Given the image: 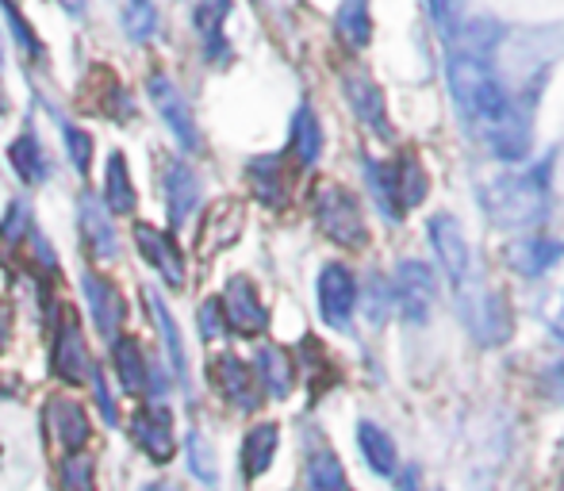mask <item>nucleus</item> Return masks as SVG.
Segmentation results:
<instances>
[{"label": "nucleus", "instance_id": "nucleus-1", "mask_svg": "<svg viewBox=\"0 0 564 491\" xmlns=\"http://www.w3.org/2000/svg\"><path fill=\"white\" fill-rule=\"evenodd\" d=\"M449 89H453V97H457L460 112L468 116V123L480 131V139L488 142L503 162H519V157L527 154L530 127L484 62L468 58V54L453 58L449 62Z\"/></svg>", "mask_w": 564, "mask_h": 491}, {"label": "nucleus", "instance_id": "nucleus-2", "mask_svg": "<svg viewBox=\"0 0 564 491\" xmlns=\"http://www.w3.org/2000/svg\"><path fill=\"white\" fill-rule=\"evenodd\" d=\"M480 204L488 219L503 231H522L538 223L545 211V181L542 173H519V177H496L480 188Z\"/></svg>", "mask_w": 564, "mask_h": 491}, {"label": "nucleus", "instance_id": "nucleus-3", "mask_svg": "<svg viewBox=\"0 0 564 491\" xmlns=\"http://www.w3.org/2000/svg\"><path fill=\"white\" fill-rule=\"evenodd\" d=\"M315 219H319L323 234L330 242L346 246V250H361L369 242V227H365L361 204L354 193H346L341 185H327L315 196Z\"/></svg>", "mask_w": 564, "mask_h": 491}, {"label": "nucleus", "instance_id": "nucleus-4", "mask_svg": "<svg viewBox=\"0 0 564 491\" xmlns=\"http://www.w3.org/2000/svg\"><path fill=\"white\" fill-rule=\"evenodd\" d=\"M395 304H400L403 319L408 323H426L434 312V299H438V288H434V273L423 265V261H403L395 269Z\"/></svg>", "mask_w": 564, "mask_h": 491}, {"label": "nucleus", "instance_id": "nucleus-5", "mask_svg": "<svg viewBox=\"0 0 564 491\" xmlns=\"http://www.w3.org/2000/svg\"><path fill=\"white\" fill-rule=\"evenodd\" d=\"M147 89H150V100H154L158 116H162L165 127L173 131V139H177L185 150L200 146V134H196V120H193V112H188V105H185V97H181L177 85H173L165 74H154L147 81Z\"/></svg>", "mask_w": 564, "mask_h": 491}, {"label": "nucleus", "instance_id": "nucleus-6", "mask_svg": "<svg viewBox=\"0 0 564 491\" xmlns=\"http://www.w3.org/2000/svg\"><path fill=\"white\" fill-rule=\"evenodd\" d=\"M219 307H224V319L238 330V335H246V338L261 335V330L269 327L265 304H261L258 288H253V284L246 281V276H230L224 299H219Z\"/></svg>", "mask_w": 564, "mask_h": 491}, {"label": "nucleus", "instance_id": "nucleus-7", "mask_svg": "<svg viewBox=\"0 0 564 491\" xmlns=\"http://www.w3.org/2000/svg\"><path fill=\"white\" fill-rule=\"evenodd\" d=\"M431 242L438 250L442 265H446L449 281L457 288H465L468 276H473V253H468V242H465V231L453 216H434L431 219Z\"/></svg>", "mask_w": 564, "mask_h": 491}, {"label": "nucleus", "instance_id": "nucleus-8", "mask_svg": "<svg viewBox=\"0 0 564 491\" xmlns=\"http://www.w3.org/2000/svg\"><path fill=\"white\" fill-rule=\"evenodd\" d=\"M82 288H85V299H89V312H93L97 330L108 338V342H116L119 327H123V319H127V304H123V296H119V288L100 273H85Z\"/></svg>", "mask_w": 564, "mask_h": 491}, {"label": "nucleus", "instance_id": "nucleus-9", "mask_svg": "<svg viewBox=\"0 0 564 491\" xmlns=\"http://www.w3.org/2000/svg\"><path fill=\"white\" fill-rule=\"evenodd\" d=\"M341 89H346L349 108L357 112V120L369 127L377 139H388L392 134V123H388V105H384V92L377 89V81L365 74H346L341 77Z\"/></svg>", "mask_w": 564, "mask_h": 491}, {"label": "nucleus", "instance_id": "nucleus-10", "mask_svg": "<svg viewBox=\"0 0 564 491\" xmlns=\"http://www.w3.org/2000/svg\"><path fill=\"white\" fill-rule=\"evenodd\" d=\"M357 307V284L346 265H323L319 273V312L330 327H346Z\"/></svg>", "mask_w": 564, "mask_h": 491}, {"label": "nucleus", "instance_id": "nucleus-11", "mask_svg": "<svg viewBox=\"0 0 564 491\" xmlns=\"http://www.w3.org/2000/svg\"><path fill=\"white\" fill-rule=\"evenodd\" d=\"M134 246H139L142 258L165 276V284H173V288L185 284V253H181V246L173 242L170 234H162L150 223H139L134 227Z\"/></svg>", "mask_w": 564, "mask_h": 491}, {"label": "nucleus", "instance_id": "nucleus-12", "mask_svg": "<svg viewBox=\"0 0 564 491\" xmlns=\"http://www.w3.org/2000/svg\"><path fill=\"white\" fill-rule=\"evenodd\" d=\"M131 438L142 446L150 461H170L173 457V418L165 407H142L131 415Z\"/></svg>", "mask_w": 564, "mask_h": 491}, {"label": "nucleus", "instance_id": "nucleus-13", "mask_svg": "<svg viewBox=\"0 0 564 491\" xmlns=\"http://www.w3.org/2000/svg\"><path fill=\"white\" fill-rule=\"evenodd\" d=\"M46 423H51L54 438H58V446L66 449V454H77L93 434V423H89V415H85V407L77 400H66V395H54V400L46 403Z\"/></svg>", "mask_w": 564, "mask_h": 491}, {"label": "nucleus", "instance_id": "nucleus-14", "mask_svg": "<svg viewBox=\"0 0 564 491\" xmlns=\"http://www.w3.org/2000/svg\"><path fill=\"white\" fill-rule=\"evenodd\" d=\"M54 372L62 380H69V384H82L93 372V358L85 350V335L74 323V315H66V323L58 330V342H54Z\"/></svg>", "mask_w": 564, "mask_h": 491}, {"label": "nucleus", "instance_id": "nucleus-15", "mask_svg": "<svg viewBox=\"0 0 564 491\" xmlns=\"http://www.w3.org/2000/svg\"><path fill=\"white\" fill-rule=\"evenodd\" d=\"M212 380H216L219 395H224L227 403H235V407L242 411H253L258 407V384H253V372L246 361L238 358H216L212 361Z\"/></svg>", "mask_w": 564, "mask_h": 491}, {"label": "nucleus", "instance_id": "nucleus-16", "mask_svg": "<svg viewBox=\"0 0 564 491\" xmlns=\"http://www.w3.org/2000/svg\"><path fill=\"white\" fill-rule=\"evenodd\" d=\"M165 204H170V223L185 227V219L196 211L200 204V181L188 170L185 162H170L165 165Z\"/></svg>", "mask_w": 564, "mask_h": 491}, {"label": "nucleus", "instance_id": "nucleus-17", "mask_svg": "<svg viewBox=\"0 0 564 491\" xmlns=\"http://www.w3.org/2000/svg\"><path fill=\"white\" fill-rule=\"evenodd\" d=\"M238 231H242V208H238L235 200H224L216 204V208L204 216V227H200V253L204 258H212L216 250H224L238 239Z\"/></svg>", "mask_w": 564, "mask_h": 491}, {"label": "nucleus", "instance_id": "nucleus-18", "mask_svg": "<svg viewBox=\"0 0 564 491\" xmlns=\"http://www.w3.org/2000/svg\"><path fill=\"white\" fill-rule=\"evenodd\" d=\"M112 211H105L97 204V196H82V231H85V242L97 258H116L119 250V239H116V227H112Z\"/></svg>", "mask_w": 564, "mask_h": 491}, {"label": "nucleus", "instance_id": "nucleus-19", "mask_svg": "<svg viewBox=\"0 0 564 491\" xmlns=\"http://www.w3.org/2000/svg\"><path fill=\"white\" fill-rule=\"evenodd\" d=\"M246 177H250V188L261 204H269V208H284V200H289V181H284L281 157H258V162H250Z\"/></svg>", "mask_w": 564, "mask_h": 491}, {"label": "nucleus", "instance_id": "nucleus-20", "mask_svg": "<svg viewBox=\"0 0 564 491\" xmlns=\"http://www.w3.org/2000/svg\"><path fill=\"white\" fill-rule=\"evenodd\" d=\"M230 12V0H196V31L204 39V51H208L212 62H224L227 58V43H224V20Z\"/></svg>", "mask_w": 564, "mask_h": 491}, {"label": "nucleus", "instance_id": "nucleus-21", "mask_svg": "<svg viewBox=\"0 0 564 491\" xmlns=\"http://www.w3.org/2000/svg\"><path fill=\"white\" fill-rule=\"evenodd\" d=\"M276 441H281V430L273 423H258L242 441V469L246 477H261V472L273 465V454H276Z\"/></svg>", "mask_w": 564, "mask_h": 491}, {"label": "nucleus", "instance_id": "nucleus-22", "mask_svg": "<svg viewBox=\"0 0 564 491\" xmlns=\"http://www.w3.org/2000/svg\"><path fill=\"white\" fill-rule=\"evenodd\" d=\"M357 446H361L365 461L372 472L380 477H392L395 472V441L388 438V430H380L377 423H361L357 426Z\"/></svg>", "mask_w": 564, "mask_h": 491}, {"label": "nucleus", "instance_id": "nucleus-23", "mask_svg": "<svg viewBox=\"0 0 564 491\" xmlns=\"http://www.w3.org/2000/svg\"><path fill=\"white\" fill-rule=\"evenodd\" d=\"M258 377H261V384H265V392L273 395V400H284V395L292 392L296 369H292L289 353L276 350V346H265V350L258 353Z\"/></svg>", "mask_w": 564, "mask_h": 491}, {"label": "nucleus", "instance_id": "nucleus-24", "mask_svg": "<svg viewBox=\"0 0 564 491\" xmlns=\"http://www.w3.org/2000/svg\"><path fill=\"white\" fill-rule=\"evenodd\" d=\"M369 188L388 219H403L400 185H395V162H369Z\"/></svg>", "mask_w": 564, "mask_h": 491}, {"label": "nucleus", "instance_id": "nucleus-25", "mask_svg": "<svg viewBox=\"0 0 564 491\" xmlns=\"http://www.w3.org/2000/svg\"><path fill=\"white\" fill-rule=\"evenodd\" d=\"M319 150H323V127L315 120L312 108L304 105L296 116H292V154H296L304 165H312L315 157H319Z\"/></svg>", "mask_w": 564, "mask_h": 491}, {"label": "nucleus", "instance_id": "nucleus-26", "mask_svg": "<svg viewBox=\"0 0 564 491\" xmlns=\"http://www.w3.org/2000/svg\"><path fill=\"white\" fill-rule=\"evenodd\" d=\"M116 369L131 395L147 392V361H142V350L134 338H116Z\"/></svg>", "mask_w": 564, "mask_h": 491}, {"label": "nucleus", "instance_id": "nucleus-27", "mask_svg": "<svg viewBox=\"0 0 564 491\" xmlns=\"http://www.w3.org/2000/svg\"><path fill=\"white\" fill-rule=\"evenodd\" d=\"M108 208L116 211V216H127V211H134V185H131V170H127L123 154H112L108 157Z\"/></svg>", "mask_w": 564, "mask_h": 491}, {"label": "nucleus", "instance_id": "nucleus-28", "mask_svg": "<svg viewBox=\"0 0 564 491\" xmlns=\"http://www.w3.org/2000/svg\"><path fill=\"white\" fill-rule=\"evenodd\" d=\"M338 35L349 46H365L372 35V20H369V0H341L338 4Z\"/></svg>", "mask_w": 564, "mask_h": 491}, {"label": "nucleus", "instance_id": "nucleus-29", "mask_svg": "<svg viewBox=\"0 0 564 491\" xmlns=\"http://www.w3.org/2000/svg\"><path fill=\"white\" fill-rule=\"evenodd\" d=\"M8 162H12L15 173H20L23 181H31V185H39V181L46 177L43 146H39V139H31V134H23V139H15L12 146H8Z\"/></svg>", "mask_w": 564, "mask_h": 491}, {"label": "nucleus", "instance_id": "nucleus-30", "mask_svg": "<svg viewBox=\"0 0 564 491\" xmlns=\"http://www.w3.org/2000/svg\"><path fill=\"white\" fill-rule=\"evenodd\" d=\"M395 185H400L403 211L426 200V170L419 165V157L408 154V157H400V162H395Z\"/></svg>", "mask_w": 564, "mask_h": 491}, {"label": "nucleus", "instance_id": "nucleus-31", "mask_svg": "<svg viewBox=\"0 0 564 491\" xmlns=\"http://www.w3.org/2000/svg\"><path fill=\"white\" fill-rule=\"evenodd\" d=\"M307 488L312 491H349V480L341 472L335 454H315L307 461Z\"/></svg>", "mask_w": 564, "mask_h": 491}, {"label": "nucleus", "instance_id": "nucleus-32", "mask_svg": "<svg viewBox=\"0 0 564 491\" xmlns=\"http://www.w3.org/2000/svg\"><path fill=\"white\" fill-rule=\"evenodd\" d=\"M147 299H150V315H154V323H158V327H162V338H165V346H170L173 372H177V377H185V372H188V365H185V350H181V335H177V323H173L170 307H165L162 299L154 296V292H147Z\"/></svg>", "mask_w": 564, "mask_h": 491}, {"label": "nucleus", "instance_id": "nucleus-33", "mask_svg": "<svg viewBox=\"0 0 564 491\" xmlns=\"http://www.w3.org/2000/svg\"><path fill=\"white\" fill-rule=\"evenodd\" d=\"M123 28H127V35L131 39H150L154 35V28H158V12H154V4L150 0H127V8H123Z\"/></svg>", "mask_w": 564, "mask_h": 491}, {"label": "nucleus", "instance_id": "nucleus-34", "mask_svg": "<svg viewBox=\"0 0 564 491\" xmlns=\"http://www.w3.org/2000/svg\"><path fill=\"white\" fill-rule=\"evenodd\" d=\"M62 488L66 491H93V461L82 454L66 457L62 465Z\"/></svg>", "mask_w": 564, "mask_h": 491}, {"label": "nucleus", "instance_id": "nucleus-35", "mask_svg": "<svg viewBox=\"0 0 564 491\" xmlns=\"http://www.w3.org/2000/svg\"><path fill=\"white\" fill-rule=\"evenodd\" d=\"M62 139H66V150H69V162L77 170H89V157H93V134H85L82 127H62Z\"/></svg>", "mask_w": 564, "mask_h": 491}, {"label": "nucleus", "instance_id": "nucleus-36", "mask_svg": "<svg viewBox=\"0 0 564 491\" xmlns=\"http://www.w3.org/2000/svg\"><path fill=\"white\" fill-rule=\"evenodd\" d=\"M188 469H193L196 477L204 480V484H216V465H212V449L204 446L200 434H193V438H188Z\"/></svg>", "mask_w": 564, "mask_h": 491}, {"label": "nucleus", "instance_id": "nucleus-37", "mask_svg": "<svg viewBox=\"0 0 564 491\" xmlns=\"http://www.w3.org/2000/svg\"><path fill=\"white\" fill-rule=\"evenodd\" d=\"M557 258H561V246L557 242H530V258L522 261V269H527L530 276H538L542 269H550Z\"/></svg>", "mask_w": 564, "mask_h": 491}, {"label": "nucleus", "instance_id": "nucleus-38", "mask_svg": "<svg viewBox=\"0 0 564 491\" xmlns=\"http://www.w3.org/2000/svg\"><path fill=\"white\" fill-rule=\"evenodd\" d=\"M4 4V15H8V23H12V35L20 39V46L23 51H31V54H39V43L31 39V31H28V20L20 15V8L12 4V0H0Z\"/></svg>", "mask_w": 564, "mask_h": 491}, {"label": "nucleus", "instance_id": "nucleus-39", "mask_svg": "<svg viewBox=\"0 0 564 491\" xmlns=\"http://www.w3.org/2000/svg\"><path fill=\"white\" fill-rule=\"evenodd\" d=\"M224 307H219V299H208V304L200 307V330L204 338H219L224 335Z\"/></svg>", "mask_w": 564, "mask_h": 491}, {"label": "nucleus", "instance_id": "nucleus-40", "mask_svg": "<svg viewBox=\"0 0 564 491\" xmlns=\"http://www.w3.org/2000/svg\"><path fill=\"white\" fill-rule=\"evenodd\" d=\"M89 384L97 388V400H100V411H105V418H108V423H116V407H112V395H108V380H105V372H100L97 361H93Z\"/></svg>", "mask_w": 564, "mask_h": 491}, {"label": "nucleus", "instance_id": "nucleus-41", "mask_svg": "<svg viewBox=\"0 0 564 491\" xmlns=\"http://www.w3.org/2000/svg\"><path fill=\"white\" fill-rule=\"evenodd\" d=\"M434 12V20H438V28L453 31V23H457V0H426Z\"/></svg>", "mask_w": 564, "mask_h": 491}, {"label": "nucleus", "instance_id": "nucleus-42", "mask_svg": "<svg viewBox=\"0 0 564 491\" xmlns=\"http://www.w3.org/2000/svg\"><path fill=\"white\" fill-rule=\"evenodd\" d=\"M550 384H553V392H557V395H561V400H564V365H557V369H553Z\"/></svg>", "mask_w": 564, "mask_h": 491}, {"label": "nucleus", "instance_id": "nucleus-43", "mask_svg": "<svg viewBox=\"0 0 564 491\" xmlns=\"http://www.w3.org/2000/svg\"><path fill=\"white\" fill-rule=\"evenodd\" d=\"M4 342H8V312H4V304H0V350H4Z\"/></svg>", "mask_w": 564, "mask_h": 491}, {"label": "nucleus", "instance_id": "nucleus-44", "mask_svg": "<svg viewBox=\"0 0 564 491\" xmlns=\"http://www.w3.org/2000/svg\"><path fill=\"white\" fill-rule=\"evenodd\" d=\"M142 491H181L177 484H150V488H142Z\"/></svg>", "mask_w": 564, "mask_h": 491}, {"label": "nucleus", "instance_id": "nucleus-45", "mask_svg": "<svg viewBox=\"0 0 564 491\" xmlns=\"http://www.w3.org/2000/svg\"><path fill=\"white\" fill-rule=\"evenodd\" d=\"M553 327H557V335H561V338H564V312H561V315H557V323H553Z\"/></svg>", "mask_w": 564, "mask_h": 491}, {"label": "nucleus", "instance_id": "nucleus-46", "mask_svg": "<svg viewBox=\"0 0 564 491\" xmlns=\"http://www.w3.org/2000/svg\"><path fill=\"white\" fill-rule=\"evenodd\" d=\"M4 108H8V100H4V92H0V112H4Z\"/></svg>", "mask_w": 564, "mask_h": 491}, {"label": "nucleus", "instance_id": "nucleus-47", "mask_svg": "<svg viewBox=\"0 0 564 491\" xmlns=\"http://www.w3.org/2000/svg\"><path fill=\"white\" fill-rule=\"evenodd\" d=\"M62 4H69V8H77V4H82V0H62Z\"/></svg>", "mask_w": 564, "mask_h": 491}, {"label": "nucleus", "instance_id": "nucleus-48", "mask_svg": "<svg viewBox=\"0 0 564 491\" xmlns=\"http://www.w3.org/2000/svg\"><path fill=\"white\" fill-rule=\"evenodd\" d=\"M0 62H4V58H0Z\"/></svg>", "mask_w": 564, "mask_h": 491}]
</instances>
